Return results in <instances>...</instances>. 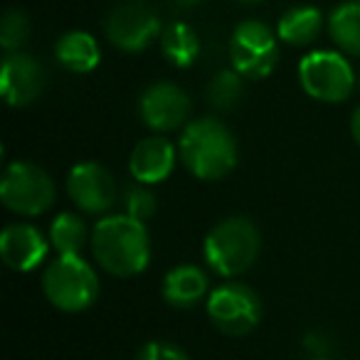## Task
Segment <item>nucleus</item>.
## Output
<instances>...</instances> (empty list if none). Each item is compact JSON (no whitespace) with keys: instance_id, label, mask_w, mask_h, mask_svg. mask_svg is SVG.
I'll list each match as a JSON object with an SVG mask.
<instances>
[{"instance_id":"22","label":"nucleus","mask_w":360,"mask_h":360,"mask_svg":"<svg viewBox=\"0 0 360 360\" xmlns=\"http://www.w3.org/2000/svg\"><path fill=\"white\" fill-rule=\"evenodd\" d=\"M30 37V20L22 11H6L0 20V45L6 52H20V47Z\"/></svg>"},{"instance_id":"15","label":"nucleus","mask_w":360,"mask_h":360,"mask_svg":"<svg viewBox=\"0 0 360 360\" xmlns=\"http://www.w3.org/2000/svg\"><path fill=\"white\" fill-rule=\"evenodd\" d=\"M207 294V276L193 264L170 269L163 279V299L175 309H191Z\"/></svg>"},{"instance_id":"12","label":"nucleus","mask_w":360,"mask_h":360,"mask_svg":"<svg viewBox=\"0 0 360 360\" xmlns=\"http://www.w3.org/2000/svg\"><path fill=\"white\" fill-rule=\"evenodd\" d=\"M45 89V70L32 55L6 52L0 67V91L11 106H27Z\"/></svg>"},{"instance_id":"16","label":"nucleus","mask_w":360,"mask_h":360,"mask_svg":"<svg viewBox=\"0 0 360 360\" xmlns=\"http://www.w3.org/2000/svg\"><path fill=\"white\" fill-rule=\"evenodd\" d=\"M55 57L65 70L75 72V75H86L91 72L101 60L99 42L94 40L91 32L84 30H72L57 40Z\"/></svg>"},{"instance_id":"4","label":"nucleus","mask_w":360,"mask_h":360,"mask_svg":"<svg viewBox=\"0 0 360 360\" xmlns=\"http://www.w3.org/2000/svg\"><path fill=\"white\" fill-rule=\"evenodd\" d=\"M42 289L52 306L67 314L89 309L99 296V279L79 255H60L42 276Z\"/></svg>"},{"instance_id":"3","label":"nucleus","mask_w":360,"mask_h":360,"mask_svg":"<svg viewBox=\"0 0 360 360\" xmlns=\"http://www.w3.org/2000/svg\"><path fill=\"white\" fill-rule=\"evenodd\" d=\"M259 230L247 217H227L205 237V262L222 276H240L259 257Z\"/></svg>"},{"instance_id":"8","label":"nucleus","mask_w":360,"mask_h":360,"mask_svg":"<svg viewBox=\"0 0 360 360\" xmlns=\"http://www.w3.org/2000/svg\"><path fill=\"white\" fill-rule=\"evenodd\" d=\"M207 316L227 335H247L262 319L259 296L247 284H222L207 299Z\"/></svg>"},{"instance_id":"7","label":"nucleus","mask_w":360,"mask_h":360,"mask_svg":"<svg viewBox=\"0 0 360 360\" xmlns=\"http://www.w3.org/2000/svg\"><path fill=\"white\" fill-rule=\"evenodd\" d=\"M274 30L262 20H245L232 30L230 62L245 79H264L279 62V45Z\"/></svg>"},{"instance_id":"9","label":"nucleus","mask_w":360,"mask_h":360,"mask_svg":"<svg viewBox=\"0 0 360 360\" xmlns=\"http://www.w3.org/2000/svg\"><path fill=\"white\" fill-rule=\"evenodd\" d=\"M163 35L158 13L141 0H129L114 8L106 20V37L124 52H143Z\"/></svg>"},{"instance_id":"23","label":"nucleus","mask_w":360,"mask_h":360,"mask_svg":"<svg viewBox=\"0 0 360 360\" xmlns=\"http://www.w3.org/2000/svg\"><path fill=\"white\" fill-rule=\"evenodd\" d=\"M124 207L129 217L146 222L148 217H153V212H155V198L148 188H143V183H141V186H131L129 191L124 193Z\"/></svg>"},{"instance_id":"17","label":"nucleus","mask_w":360,"mask_h":360,"mask_svg":"<svg viewBox=\"0 0 360 360\" xmlns=\"http://www.w3.org/2000/svg\"><path fill=\"white\" fill-rule=\"evenodd\" d=\"M323 30V13L314 6H294L279 18L276 35L281 42L294 47H306L319 40Z\"/></svg>"},{"instance_id":"25","label":"nucleus","mask_w":360,"mask_h":360,"mask_svg":"<svg viewBox=\"0 0 360 360\" xmlns=\"http://www.w3.org/2000/svg\"><path fill=\"white\" fill-rule=\"evenodd\" d=\"M350 134H353L355 143L360 146V106L353 111V116H350Z\"/></svg>"},{"instance_id":"14","label":"nucleus","mask_w":360,"mask_h":360,"mask_svg":"<svg viewBox=\"0 0 360 360\" xmlns=\"http://www.w3.org/2000/svg\"><path fill=\"white\" fill-rule=\"evenodd\" d=\"M173 165L175 146L163 136H148L141 143H136V148L131 150V175L143 186H153V183L165 180L173 173Z\"/></svg>"},{"instance_id":"26","label":"nucleus","mask_w":360,"mask_h":360,"mask_svg":"<svg viewBox=\"0 0 360 360\" xmlns=\"http://www.w3.org/2000/svg\"><path fill=\"white\" fill-rule=\"evenodd\" d=\"M175 3L183 8H195V6H200V3H205V0H175Z\"/></svg>"},{"instance_id":"20","label":"nucleus","mask_w":360,"mask_h":360,"mask_svg":"<svg viewBox=\"0 0 360 360\" xmlns=\"http://www.w3.org/2000/svg\"><path fill=\"white\" fill-rule=\"evenodd\" d=\"M50 245L57 255H79L86 245V225L75 212H62L50 225Z\"/></svg>"},{"instance_id":"19","label":"nucleus","mask_w":360,"mask_h":360,"mask_svg":"<svg viewBox=\"0 0 360 360\" xmlns=\"http://www.w3.org/2000/svg\"><path fill=\"white\" fill-rule=\"evenodd\" d=\"M160 52L175 67H191L200 55V37L188 22H173L160 35Z\"/></svg>"},{"instance_id":"5","label":"nucleus","mask_w":360,"mask_h":360,"mask_svg":"<svg viewBox=\"0 0 360 360\" xmlns=\"http://www.w3.org/2000/svg\"><path fill=\"white\" fill-rule=\"evenodd\" d=\"M299 82L311 99L338 104L353 94L355 75L343 52L316 50L299 62Z\"/></svg>"},{"instance_id":"11","label":"nucleus","mask_w":360,"mask_h":360,"mask_svg":"<svg viewBox=\"0 0 360 360\" xmlns=\"http://www.w3.org/2000/svg\"><path fill=\"white\" fill-rule=\"evenodd\" d=\"M67 193L84 212H106L116 202V180L104 165L86 160L77 163L67 175Z\"/></svg>"},{"instance_id":"6","label":"nucleus","mask_w":360,"mask_h":360,"mask_svg":"<svg viewBox=\"0 0 360 360\" xmlns=\"http://www.w3.org/2000/svg\"><path fill=\"white\" fill-rule=\"evenodd\" d=\"M0 200L18 215H42L55 202V183L40 165L15 160L0 180Z\"/></svg>"},{"instance_id":"2","label":"nucleus","mask_w":360,"mask_h":360,"mask_svg":"<svg viewBox=\"0 0 360 360\" xmlns=\"http://www.w3.org/2000/svg\"><path fill=\"white\" fill-rule=\"evenodd\" d=\"M180 160L200 180H220L237 165V141L222 121L205 116L183 129Z\"/></svg>"},{"instance_id":"21","label":"nucleus","mask_w":360,"mask_h":360,"mask_svg":"<svg viewBox=\"0 0 360 360\" xmlns=\"http://www.w3.org/2000/svg\"><path fill=\"white\" fill-rule=\"evenodd\" d=\"M242 79H245V77L235 70L217 72V75L210 79V84H207V101L220 111L232 109V106L242 99V91H245Z\"/></svg>"},{"instance_id":"13","label":"nucleus","mask_w":360,"mask_h":360,"mask_svg":"<svg viewBox=\"0 0 360 360\" xmlns=\"http://www.w3.org/2000/svg\"><path fill=\"white\" fill-rule=\"evenodd\" d=\"M45 235L32 225H8L0 235V257L11 269L15 271H32L40 266V262L47 257Z\"/></svg>"},{"instance_id":"24","label":"nucleus","mask_w":360,"mask_h":360,"mask_svg":"<svg viewBox=\"0 0 360 360\" xmlns=\"http://www.w3.org/2000/svg\"><path fill=\"white\" fill-rule=\"evenodd\" d=\"M136 360H191L186 350L175 348V345L165 343V340H150L139 350Z\"/></svg>"},{"instance_id":"28","label":"nucleus","mask_w":360,"mask_h":360,"mask_svg":"<svg viewBox=\"0 0 360 360\" xmlns=\"http://www.w3.org/2000/svg\"><path fill=\"white\" fill-rule=\"evenodd\" d=\"M314 360H328V358H323V355H316V358Z\"/></svg>"},{"instance_id":"1","label":"nucleus","mask_w":360,"mask_h":360,"mask_svg":"<svg viewBox=\"0 0 360 360\" xmlns=\"http://www.w3.org/2000/svg\"><path fill=\"white\" fill-rule=\"evenodd\" d=\"M91 252L104 271L114 276H136L148 266L150 240L141 220L111 215L96 222L91 232Z\"/></svg>"},{"instance_id":"27","label":"nucleus","mask_w":360,"mask_h":360,"mask_svg":"<svg viewBox=\"0 0 360 360\" xmlns=\"http://www.w3.org/2000/svg\"><path fill=\"white\" fill-rule=\"evenodd\" d=\"M237 3H259V0H237Z\"/></svg>"},{"instance_id":"10","label":"nucleus","mask_w":360,"mask_h":360,"mask_svg":"<svg viewBox=\"0 0 360 360\" xmlns=\"http://www.w3.org/2000/svg\"><path fill=\"white\" fill-rule=\"evenodd\" d=\"M139 111L148 129L163 134V131H175L186 124L191 114V99L173 82H155L141 94Z\"/></svg>"},{"instance_id":"18","label":"nucleus","mask_w":360,"mask_h":360,"mask_svg":"<svg viewBox=\"0 0 360 360\" xmlns=\"http://www.w3.org/2000/svg\"><path fill=\"white\" fill-rule=\"evenodd\" d=\"M328 35L343 55L360 57V0H345L328 15Z\"/></svg>"}]
</instances>
